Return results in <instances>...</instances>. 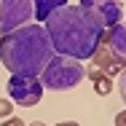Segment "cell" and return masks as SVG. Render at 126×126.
<instances>
[{
    "mask_svg": "<svg viewBox=\"0 0 126 126\" xmlns=\"http://www.w3.org/2000/svg\"><path fill=\"white\" fill-rule=\"evenodd\" d=\"M43 27L51 38L54 54L70 56V59H78V62L91 59L94 51L105 40V27L97 24L78 5H64L59 11H54L43 22Z\"/></svg>",
    "mask_w": 126,
    "mask_h": 126,
    "instance_id": "cell-1",
    "label": "cell"
},
{
    "mask_svg": "<svg viewBox=\"0 0 126 126\" xmlns=\"http://www.w3.org/2000/svg\"><path fill=\"white\" fill-rule=\"evenodd\" d=\"M54 56V46L43 24H24L0 38V62L11 75L38 78Z\"/></svg>",
    "mask_w": 126,
    "mask_h": 126,
    "instance_id": "cell-2",
    "label": "cell"
},
{
    "mask_svg": "<svg viewBox=\"0 0 126 126\" xmlns=\"http://www.w3.org/2000/svg\"><path fill=\"white\" fill-rule=\"evenodd\" d=\"M83 78H86V70H83V64L78 59L54 54L51 62L43 67V73L38 75V80L48 91H67V89H75Z\"/></svg>",
    "mask_w": 126,
    "mask_h": 126,
    "instance_id": "cell-3",
    "label": "cell"
},
{
    "mask_svg": "<svg viewBox=\"0 0 126 126\" xmlns=\"http://www.w3.org/2000/svg\"><path fill=\"white\" fill-rule=\"evenodd\" d=\"M30 19H35L32 0H0V38L22 30Z\"/></svg>",
    "mask_w": 126,
    "mask_h": 126,
    "instance_id": "cell-4",
    "label": "cell"
},
{
    "mask_svg": "<svg viewBox=\"0 0 126 126\" xmlns=\"http://www.w3.org/2000/svg\"><path fill=\"white\" fill-rule=\"evenodd\" d=\"M5 89H8V97L22 107H35L43 97V83L30 75H11Z\"/></svg>",
    "mask_w": 126,
    "mask_h": 126,
    "instance_id": "cell-5",
    "label": "cell"
},
{
    "mask_svg": "<svg viewBox=\"0 0 126 126\" xmlns=\"http://www.w3.org/2000/svg\"><path fill=\"white\" fill-rule=\"evenodd\" d=\"M78 8L86 11V14H89L97 24H102L105 30H110L113 24H118L121 16H124L121 0H80Z\"/></svg>",
    "mask_w": 126,
    "mask_h": 126,
    "instance_id": "cell-6",
    "label": "cell"
},
{
    "mask_svg": "<svg viewBox=\"0 0 126 126\" xmlns=\"http://www.w3.org/2000/svg\"><path fill=\"white\" fill-rule=\"evenodd\" d=\"M105 46L126 67V22H118V24H113L105 32Z\"/></svg>",
    "mask_w": 126,
    "mask_h": 126,
    "instance_id": "cell-7",
    "label": "cell"
},
{
    "mask_svg": "<svg viewBox=\"0 0 126 126\" xmlns=\"http://www.w3.org/2000/svg\"><path fill=\"white\" fill-rule=\"evenodd\" d=\"M91 62H94V67H97V70H102L105 75H110V78H113V75H118V73H124V70H126L124 64H121V62H118V59H115V56L110 54V48L105 46V40H102V46H99V48L94 51Z\"/></svg>",
    "mask_w": 126,
    "mask_h": 126,
    "instance_id": "cell-8",
    "label": "cell"
},
{
    "mask_svg": "<svg viewBox=\"0 0 126 126\" xmlns=\"http://www.w3.org/2000/svg\"><path fill=\"white\" fill-rule=\"evenodd\" d=\"M64 5H67V0H32L35 19H40V22H46L54 11H59V8H64Z\"/></svg>",
    "mask_w": 126,
    "mask_h": 126,
    "instance_id": "cell-9",
    "label": "cell"
},
{
    "mask_svg": "<svg viewBox=\"0 0 126 126\" xmlns=\"http://www.w3.org/2000/svg\"><path fill=\"white\" fill-rule=\"evenodd\" d=\"M89 80L94 83V91H97L99 97H107V94H110V89H113L110 75H105V73L97 70V67H89Z\"/></svg>",
    "mask_w": 126,
    "mask_h": 126,
    "instance_id": "cell-10",
    "label": "cell"
},
{
    "mask_svg": "<svg viewBox=\"0 0 126 126\" xmlns=\"http://www.w3.org/2000/svg\"><path fill=\"white\" fill-rule=\"evenodd\" d=\"M11 113H14L11 99H3V97H0V118H11Z\"/></svg>",
    "mask_w": 126,
    "mask_h": 126,
    "instance_id": "cell-11",
    "label": "cell"
},
{
    "mask_svg": "<svg viewBox=\"0 0 126 126\" xmlns=\"http://www.w3.org/2000/svg\"><path fill=\"white\" fill-rule=\"evenodd\" d=\"M118 89H121V97H124V105H126V70L121 73V80H118Z\"/></svg>",
    "mask_w": 126,
    "mask_h": 126,
    "instance_id": "cell-12",
    "label": "cell"
},
{
    "mask_svg": "<svg viewBox=\"0 0 126 126\" xmlns=\"http://www.w3.org/2000/svg\"><path fill=\"white\" fill-rule=\"evenodd\" d=\"M3 126H24V121H22V118H5Z\"/></svg>",
    "mask_w": 126,
    "mask_h": 126,
    "instance_id": "cell-13",
    "label": "cell"
},
{
    "mask_svg": "<svg viewBox=\"0 0 126 126\" xmlns=\"http://www.w3.org/2000/svg\"><path fill=\"white\" fill-rule=\"evenodd\" d=\"M115 126H126V110H121V113L115 115Z\"/></svg>",
    "mask_w": 126,
    "mask_h": 126,
    "instance_id": "cell-14",
    "label": "cell"
},
{
    "mask_svg": "<svg viewBox=\"0 0 126 126\" xmlns=\"http://www.w3.org/2000/svg\"><path fill=\"white\" fill-rule=\"evenodd\" d=\"M56 126H80V124H75V121H62V124H56Z\"/></svg>",
    "mask_w": 126,
    "mask_h": 126,
    "instance_id": "cell-15",
    "label": "cell"
},
{
    "mask_svg": "<svg viewBox=\"0 0 126 126\" xmlns=\"http://www.w3.org/2000/svg\"><path fill=\"white\" fill-rule=\"evenodd\" d=\"M30 126H46V124H43V121H32Z\"/></svg>",
    "mask_w": 126,
    "mask_h": 126,
    "instance_id": "cell-16",
    "label": "cell"
}]
</instances>
